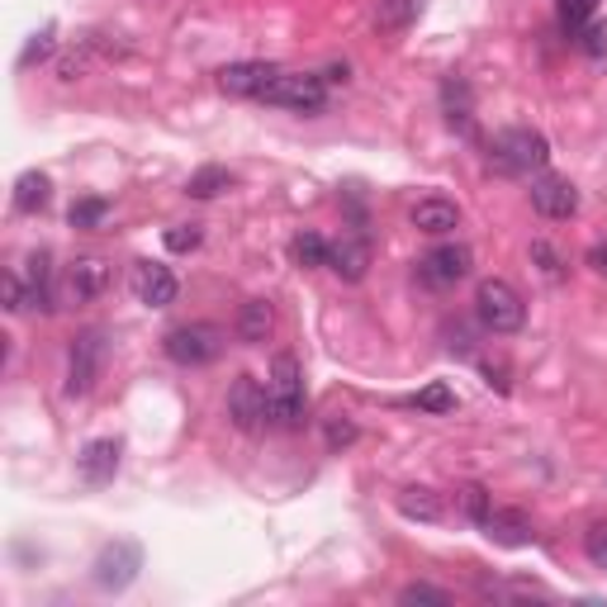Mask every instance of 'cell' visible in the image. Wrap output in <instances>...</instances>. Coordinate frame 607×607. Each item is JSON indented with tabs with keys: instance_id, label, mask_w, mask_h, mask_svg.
Returning a JSON list of instances; mask_svg holds the SVG:
<instances>
[{
	"instance_id": "obj_1",
	"label": "cell",
	"mask_w": 607,
	"mask_h": 607,
	"mask_svg": "<svg viewBox=\"0 0 607 607\" xmlns=\"http://www.w3.org/2000/svg\"><path fill=\"white\" fill-rule=\"evenodd\" d=\"M304 414H309V395H304V366L295 351H280L271 361V375H266V422L295 432L304 427Z\"/></svg>"
},
{
	"instance_id": "obj_2",
	"label": "cell",
	"mask_w": 607,
	"mask_h": 607,
	"mask_svg": "<svg viewBox=\"0 0 607 607\" xmlns=\"http://www.w3.org/2000/svg\"><path fill=\"white\" fill-rule=\"evenodd\" d=\"M550 162V142L541 129H504L489 148V167L498 176H531V171H546Z\"/></svg>"
},
{
	"instance_id": "obj_3",
	"label": "cell",
	"mask_w": 607,
	"mask_h": 607,
	"mask_svg": "<svg viewBox=\"0 0 607 607\" xmlns=\"http://www.w3.org/2000/svg\"><path fill=\"white\" fill-rule=\"evenodd\" d=\"M475 318H479V328L485 332H494V337H508V332H517L527 324V304H523V295L513 290L508 280H485L475 290Z\"/></svg>"
},
{
	"instance_id": "obj_4",
	"label": "cell",
	"mask_w": 607,
	"mask_h": 607,
	"mask_svg": "<svg viewBox=\"0 0 607 607\" xmlns=\"http://www.w3.org/2000/svg\"><path fill=\"white\" fill-rule=\"evenodd\" d=\"M261 105H276V110H299V115H318L328 105V81L314 77V71H280V77L266 86Z\"/></svg>"
},
{
	"instance_id": "obj_5",
	"label": "cell",
	"mask_w": 607,
	"mask_h": 607,
	"mask_svg": "<svg viewBox=\"0 0 607 607\" xmlns=\"http://www.w3.org/2000/svg\"><path fill=\"white\" fill-rule=\"evenodd\" d=\"M162 351L171 356L176 366H209V361H219V351H223V328H213V324H176L162 337Z\"/></svg>"
},
{
	"instance_id": "obj_6",
	"label": "cell",
	"mask_w": 607,
	"mask_h": 607,
	"mask_svg": "<svg viewBox=\"0 0 607 607\" xmlns=\"http://www.w3.org/2000/svg\"><path fill=\"white\" fill-rule=\"evenodd\" d=\"M100 370H105V332L86 328L81 337H71V351H67V395L86 399L96 389Z\"/></svg>"
},
{
	"instance_id": "obj_7",
	"label": "cell",
	"mask_w": 607,
	"mask_h": 607,
	"mask_svg": "<svg viewBox=\"0 0 607 607\" xmlns=\"http://www.w3.org/2000/svg\"><path fill=\"white\" fill-rule=\"evenodd\" d=\"M115 285V266L105 261L100 252H86V257H71L67 271H62V299L67 304H96L105 290Z\"/></svg>"
},
{
	"instance_id": "obj_8",
	"label": "cell",
	"mask_w": 607,
	"mask_h": 607,
	"mask_svg": "<svg viewBox=\"0 0 607 607\" xmlns=\"http://www.w3.org/2000/svg\"><path fill=\"white\" fill-rule=\"evenodd\" d=\"M138 569H142V550L133 541H110L96 556L91 565V579L105 588V594H123L133 579H138Z\"/></svg>"
},
{
	"instance_id": "obj_9",
	"label": "cell",
	"mask_w": 607,
	"mask_h": 607,
	"mask_svg": "<svg viewBox=\"0 0 607 607\" xmlns=\"http://www.w3.org/2000/svg\"><path fill=\"white\" fill-rule=\"evenodd\" d=\"M470 266H475V252L466 242H441V247H432V252L418 261V280L432 285V290H446V285L466 280Z\"/></svg>"
},
{
	"instance_id": "obj_10",
	"label": "cell",
	"mask_w": 607,
	"mask_h": 607,
	"mask_svg": "<svg viewBox=\"0 0 607 607\" xmlns=\"http://www.w3.org/2000/svg\"><path fill=\"white\" fill-rule=\"evenodd\" d=\"M280 71L285 67H276V62H228V67H219V91L242 96V100H261L266 86H271Z\"/></svg>"
},
{
	"instance_id": "obj_11",
	"label": "cell",
	"mask_w": 607,
	"mask_h": 607,
	"mask_svg": "<svg viewBox=\"0 0 607 607\" xmlns=\"http://www.w3.org/2000/svg\"><path fill=\"white\" fill-rule=\"evenodd\" d=\"M531 209H537L541 219H575V213H579V190L569 186L565 176L541 171L537 181H531Z\"/></svg>"
},
{
	"instance_id": "obj_12",
	"label": "cell",
	"mask_w": 607,
	"mask_h": 607,
	"mask_svg": "<svg viewBox=\"0 0 607 607\" xmlns=\"http://www.w3.org/2000/svg\"><path fill=\"white\" fill-rule=\"evenodd\" d=\"M228 418H233L242 432L271 427V422H266V385L252 380V375H238L233 389H228Z\"/></svg>"
},
{
	"instance_id": "obj_13",
	"label": "cell",
	"mask_w": 607,
	"mask_h": 607,
	"mask_svg": "<svg viewBox=\"0 0 607 607\" xmlns=\"http://www.w3.org/2000/svg\"><path fill=\"white\" fill-rule=\"evenodd\" d=\"M408 223L427 238H446V233H456L460 228V205L446 200V195H427V200H418L414 209H408Z\"/></svg>"
},
{
	"instance_id": "obj_14",
	"label": "cell",
	"mask_w": 607,
	"mask_h": 607,
	"mask_svg": "<svg viewBox=\"0 0 607 607\" xmlns=\"http://www.w3.org/2000/svg\"><path fill=\"white\" fill-rule=\"evenodd\" d=\"M119 456H123V446L115 437H96V441H86L81 446V456H77V470L86 485H110V479L119 475Z\"/></svg>"
},
{
	"instance_id": "obj_15",
	"label": "cell",
	"mask_w": 607,
	"mask_h": 607,
	"mask_svg": "<svg viewBox=\"0 0 607 607\" xmlns=\"http://www.w3.org/2000/svg\"><path fill=\"white\" fill-rule=\"evenodd\" d=\"M133 290H138V304H148V309H167V304H176V276H171V266L162 261H138V271H133Z\"/></svg>"
},
{
	"instance_id": "obj_16",
	"label": "cell",
	"mask_w": 607,
	"mask_h": 607,
	"mask_svg": "<svg viewBox=\"0 0 607 607\" xmlns=\"http://www.w3.org/2000/svg\"><path fill=\"white\" fill-rule=\"evenodd\" d=\"M52 271H48V252H33L24 261V314H52Z\"/></svg>"
},
{
	"instance_id": "obj_17",
	"label": "cell",
	"mask_w": 607,
	"mask_h": 607,
	"mask_svg": "<svg viewBox=\"0 0 607 607\" xmlns=\"http://www.w3.org/2000/svg\"><path fill=\"white\" fill-rule=\"evenodd\" d=\"M485 531L498 546H531V537H537V531H531V517L523 508H494L485 517Z\"/></svg>"
},
{
	"instance_id": "obj_18",
	"label": "cell",
	"mask_w": 607,
	"mask_h": 607,
	"mask_svg": "<svg viewBox=\"0 0 607 607\" xmlns=\"http://www.w3.org/2000/svg\"><path fill=\"white\" fill-rule=\"evenodd\" d=\"M271 328H276V309L266 299H247L238 309V318H233L238 342H247V347H261L266 337H271Z\"/></svg>"
},
{
	"instance_id": "obj_19",
	"label": "cell",
	"mask_w": 607,
	"mask_h": 607,
	"mask_svg": "<svg viewBox=\"0 0 607 607\" xmlns=\"http://www.w3.org/2000/svg\"><path fill=\"white\" fill-rule=\"evenodd\" d=\"M100 62H110V48L100 43V33H91V39H81L77 48L58 58V81H81L86 71L100 67Z\"/></svg>"
},
{
	"instance_id": "obj_20",
	"label": "cell",
	"mask_w": 607,
	"mask_h": 607,
	"mask_svg": "<svg viewBox=\"0 0 607 607\" xmlns=\"http://www.w3.org/2000/svg\"><path fill=\"white\" fill-rule=\"evenodd\" d=\"M328 266H332V271L342 276V280H351V285H356V280L366 276V266H370V242H366V238H342V242L332 247Z\"/></svg>"
},
{
	"instance_id": "obj_21",
	"label": "cell",
	"mask_w": 607,
	"mask_h": 607,
	"mask_svg": "<svg viewBox=\"0 0 607 607\" xmlns=\"http://www.w3.org/2000/svg\"><path fill=\"white\" fill-rule=\"evenodd\" d=\"M441 100H446V119H451V129L460 133H475V110H470V86L451 77L441 86Z\"/></svg>"
},
{
	"instance_id": "obj_22",
	"label": "cell",
	"mask_w": 607,
	"mask_h": 607,
	"mask_svg": "<svg viewBox=\"0 0 607 607\" xmlns=\"http://www.w3.org/2000/svg\"><path fill=\"white\" fill-rule=\"evenodd\" d=\"M48 200H52V181L43 171H24L20 181H14V209L20 213H39Z\"/></svg>"
},
{
	"instance_id": "obj_23",
	"label": "cell",
	"mask_w": 607,
	"mask_h": 607,
	"mask_svg": "<svg viewBox=\"0 0 607 607\" xmlns=\"http://www.w3.org/2000/svg\"><path fill=\"white\" fill-rule=\"evenodd\" d=\"M238 186V176L228 171V167H200L186 181V195L190 200H213V195H223V190H233Z\"/></svg>"
},
{
	"instance_id": "obj_24",
	"label": "cell",
	"mask_w": 607,
	"mask_h": 607,
	"mask_svg": "<svg viewBox=\"0 0 607 607\" xmlns=\"http://www.w3.org/2000/svg\"><path fill=\"white\" fill-rule=\"evenodd\" d=\"M399 513L408 517V523H441V498L432 489H404L399 494Z\"/></svg>"
},
{
	"instance_id": "obj_25",
	"label": "cell",
	"mask_w": 607,
	"mask_h": 607,
	"mask_svg": "<svg viewBox=\"0 0 607 607\" xmlns=\"http://www.w3.org/2000/svg\"><path fill=\"white\" fill-rule=\"evenodd\" d=\"M414 14H418V0H380V6H375V24L399 33V29L414 24Z\"/></svg>"
},
{
	"instance_id": "obj_26",
	"label": "cell",
	"mask_w": 607,
	"mask_h": 607,
	"mask_svg": "<svg viewBox=\"0 0 607 607\" xmlns=\"http://www.w3.org/2000/svg\"><path fill=\"white\" fill-rule=\"evenodd\" d=\"M556 14H560V29L575 39V33L598 14V0H556Z\"/></svg>"
},
{
	"instance_id": "obj_27",
	"label": "cell",
	"mask_w": 607,
	"mask_h": 607,
	"mask_svg": "<svg viewBox=\"0 0 607 607\" xmlns=\"http://www.w3.org/2000/svg\"><path fill=\"white\" fill-rule=\"evenodd\" d=\"M290 257L299 261V266H328V257H332V247L318 238V233H299L295 242H290Z\"/></svg>"
},
{
	"instance_id": "obj_28",
	"label": "cell",
	"mask_w": 607,
	"mask_h": 607,
	"mask_svg": "<svg viewBox=\"0 0 607 607\" xmlns=\"http://www.w3.org/2000/svg\"><path fill=\"white\" fill-rule=\"evenodd\" d=\"M52 48H58V24H43V29L24 43V52H20V71H29L33 62H43V58H52Z\"/></svg>"
},
{
	"instance_id": "obj_29",
	"label": "cell",
	"mask_w": 607,
	"mask_h": 607,
	"mask_svg": "<svg viewBox=\"0 0 607 607\" xmlns=\"http://www.w3.org/2000/svg\"><path fill=\"white\" fill-rule=\"evenodd\" d=\"M167 252H176V257H186V252H195V247L205 242V228L200 223H176V228H167Z\"/></svg>"
},
{
	"instance_id": "obj_30",
	"label": "cell",
	"mask_w": 607,
	"mask_h": 607,
	"mask_svg": "<svg viewBox=\"0 0 607 607\" xmlns=\"http://www.w3.org/2000/svg\"><path fill=\"white\" fill-rule=\"evenodd\" d=\"M414 408H422V414H451L456 408V395L446 389L441 380L437 385H427V389H418V399H414Z\"/></svg>"
},
{
	"instance_id": "obj_31",
	"label": "cell",
	"mask_w": 607,
	"mask_h": 607,
	"mask_svg": "<svg viewBox=\"0 0 607 607\" xmlns=\"http://www.w3.org/2000/svg\"><path fill=\"white\" fill-rule=\"evenodd\" d=\"M105 213H110V205H105V200H77L67 219H71V228H100Z\"/></svg>"
},
{
	"instance_id": "obj_32",
	"label": "cell",
	"mask_w": 607,
	"mask_h": 607,
	"mask_svg": "<svg viewBox=\"0 0 607 607\" xmlns=\"http://www.w3.org/2000/svg\"><path fill=\"white\" fill-rule=\"evenodd\" d=\"M575 43L588 52V58H607V24H598V20H588L579 33H575Z\"/></svg>"
},
{
	"instance_id": "obj_33",
	"label": "cell",
	"mask_w": 607,
	"mask_h": 607,
	"mask_svg": "<svg viewBox=\"0 0 607 607\" xmlns=\"http://www.w3.org/2000/svg\"><path fill=\"white\" fill-rule=\"evenodd\" d=\"M531 261L541 266V276H546V280H560V276H565V261H560V252H556V247H550V242H541V238L531 242Z\"/></svg>"
},
{
	"instance_id": "obj_34",
	"label": "cell",
	"mask_w": 607,
	"mask_h": 607,
	"mask_svg": "<svg viewBox=\"0 0 607 607\" xmlns=\"http://www.w3.org/2000/svg\"><path fill=\"white\" fill-rule=\"evenodd\" d=\"M584 556L594 560L598 569H607V523H594L584 531Z\"/></svg>"
},
{
	"instance_id": "obj_35",
	"label": "cell",
	"mask_w": 607,
	"mask_h": 607,
	"mask_svg": "<svg viewBox=\"0 0 607 607\" xmlns=\"http://www.w3.org/2000/svg\"><path fill=\"white\" fill-rule=\"evenodd\" d=\"M460 508H466V517H475L479 527H485V517L494 513V504H489V494L479 489V485H470V489H460Z\"/></svg>"
},
{
	"instance_id": "obj_36",
	"label": "cell",
	"mask_w": 607,
	"mask_h": 607,
	"mask_svg": "<svg viewBox=\"0 0 607 607\" xmlns=\"http://www.w3.org/2000/svg\"><path fill=\"white\" fill-rule=\"evenodd\" d=\"M399 603H437V607H451V594L446 588H432V584H408Z\"/></svg>"
},
{
	"instance_id": "obj_37",
	"label": "cell",
	"mask_w": 607,
	"mask_h": 607,
	"mask_svg": "<svg viewBox=\"0 0 607 607\" xmlns=\"http://www.w3.org/2000/svg\"><path fill=\"white\" fill-rule=\"evenodd\" d=\"M356 441V422L351 418H332L328 422V446L332 451H342V446H351Z\"/></svg>"
},
{
	"instance_id": "obj_38",
	"label": "cell",
	"mask_w": 607,
	"mask_h": 607,
	"mask_svg": "<svg viewBox=\"0 0 607 607\" xmlns=\"http://www.w3.org/2000/svg\"><path fill=\"white\" fill-rule=\"evenodd\" d=\"M6 309L10 314H24V276H6Z\"/></svg>"
},
{
	"instance_id": "obj_39",
	"label": "cell",
	"mask_w": 607,
	"mask_h": 607,
	"mask_svg": "<svg viewBox=\"0 0 607 607\" xmlns=\"http://www.w3.org/2000/svg\"><path fill=\"white\" fill-rule=\"evenodd\" d=\"M588 271L607 280V242H594V247H588Z\"/></svg>"
},
{
	"instance_id": "obj_40",
	"label": "cell",
	"mask_w": 607,
	"mask_h": 607,
	"mask_svg": "<svg viewBox=\"0 0 607 607\" xmlns=\"http://www.w3.org/2000/svg\"><path fill=\"white\" fill-rule=\"evenodd\" d=\"M485 375H489V385H498L508 395V370L504 366H494V361H485Z\"/></svg>"
}]
</instances>
